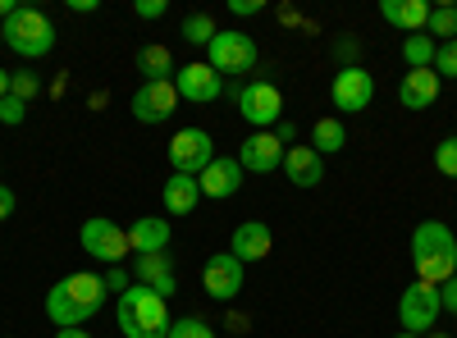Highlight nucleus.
Here are the masks:
<instances>
[{
    "instance_id": "20e7f679",
    "label": "nucleus",
    "mask_w": 457,
    "mask_h": 338,
    "mask_svg": "<svg viewBox=\"0 0 457 338\" xmlns=\"http://www.w3.org/2000/svg\"><path fill=\"white\" fill-rule=\"evenodd\" d=\"M0 37H5V46L23 60H42V55L55 51V23L32 5H14L10 19L0 23Z\"/></svg>"
},
{
    "instance_id": "ea45409f",
    "label": "nucleus",
    "mask_w": 457,
    "mask_h": 338,
    "mask_svg": "<svg viewBox=\"0 0 457 338\" xmlns=\"http://www.w3.org/2000/svg\"><path fill=\"white\" fill-rule=\"evenodd\" d=\"M275 137H279V142H284V146H288V142H293V137H297V133H293V124H284V120H279V124H275Z\"/></svg>"
},
{
    "instance_id": "393cba45",
    "label": "nucleus",
    "mask_w": 457,
    "mask_h": 338,
    "mask_svg": "<svg viewBox=\"0 0 457 338\" xmlns=\"http://www.w3.org/2000/svg\"><path fill=\"white\" fill-rule=\"evenodd\" d=\"M435 51H439V42H435L430 32L403 37V60H407V69H430V64H435Z\"/></svg>"
},
{
    "instance_id": "bb28decb",
    "label": "nucleus",
    "mask_w": 457,
    "mask_h": 338,
    "mask_svg": "<svg viewBox=\"0 0 457 338\" xmlns=\"http://www.w3.org/2000/svg\"><path fill=\"white\" fill-rule=\"evenodd\" d=\"M430 37H444V42H457V5H439L430 10Z\"/></svg>"
},
{
    "instance_id": "423d86ee",
    "label": "nucleus",
    "mask_w": 457,
    "mask_h": 338,
    "mask_svg": "<svg viewBox=\"0 0 457 338\" xmlns=\"http://www.w3.org/2000/svg\"><path fill=\"white\" fill-rule=\"evenodd\" d=\"M206 64L220 73H247L256 64V42H252V32H238V28H220L211 37V46H206Z\"/></svg>"
},
{
    "instance_id": "a19ab883",
    "label": "nucleus",
    "mask_w": 457,
    "mask_h": 338,
    "mask_svg": "<svg viewBox=\"0 0 457 338\" xmlns=\"http://www.w3.org/2000/svg\"><path fill=\"white\" fill-rule=\"evenodd\" d=\"M55 338H92V334H87V329H60Z\"/></svg>"
},
{
    "instance_id": "a18cd8bd",
    "label": "nucleus",
    "mask_w": 457,
    "mask_h": 338,
    "mask_svg": "<svg viewBox=\"0 0 457 338\" xmlns=\"http://www.w3.org/2000/svg\"><path fill=\"white\" fill-rule=\"evenodd\" d=\"M430 338H448V334H430Z\"/></svg>"
},
{
    "instance_id": "2f4dec72",
    "label": "nucleus",
    "mask_w": 457,
    "mask_h": 338,
    "mask_svg": "<svg viewBox=\"0 0 457 338\" xmlns=\"http://www.w3.org/2000/svg\"><path fill=\"white\" fill-rule=\"evenodd\" d=\"M28 120V101H19V96H0V124L5 128H19Z\"/></svg>"
},
{
    "instance_id": "c03bdc74",
    "label": "nucleus",
    "mask_w": 457,
    "mask_h": 338,
    "mask_svg": "<svg viewBox=\"0 0 457 338\" xmlns=\"http://www.w3.org/2000/svg\"><path fill=\"white\" fill-rule=\"evenodd\" d=\"M394 338H421V334H394Z\"/></svg>"
},
{
    "instance_id": "6e6552de",
    "label": "nucleus",
    "mask_w": 457,
    "mask_h": 338,
    "mask_svg": "<svg viewBox=\"0 0 457 338\" xmlns=\"http://www.w3.org/2000/svg\"><path fill=\"white\" fill-rule=\"evenodd\" d=\"M83 251L96 256L101 266H124V256L133 251L129 247V229H120L114 219H83Z\"/></svg>"
},
{
    "instance_id": "6ab92c4d",
    "label": "nucleus",
    "mask_w": 457,
    "mask_h": 338,
    "mask_svg": "<svg viewBox=\"0 0 457 338\" xmlns=\"http://www.w3.org/2000/svg\"><path fill=\"white\" fill-rule=\"evenodd\" d=\"M379 19L398 32H407V37H416L430 23V5L426 0H379Z\"/></svg>"
},
{
    "instance_id": "37998d69",
    "label": "nucleus",
    "mask_w": 457,
    "mask_h": 338,
    "mask_svg": "<svg viewBox=\"0 0 457 338\" xmlns=\"http://www.w3.org/2000/svg\"><path fill=\"white\" fill-rule=\"evenodd\" d=\"M10 10H14V0H0V23L10 19Z\"/></svg>"
},
{
    "instance_id": "4be33fe9",
    "label": "nucleus",
    "mask_w": 457,
    "mask_h": 338,
    "mask_svg": "<svg viewBox=\"0 0 457 338\" xmlns=\"http://www.w3.org/2000/svg\"><path fill=\"white\" fill-rule=\"evenodd\" d=\"M197 202H202L197 178L174 174V178L165 183V210H170V215H193V210H197Z\"/></svg>"
},
{
    "instance_id": "c9c22d12",
    "label": "nucleus",
    "mask_w": 457,
    "mask_h": 338,
    "mask_svg": "<svg viewBox=\"0 0 457 338\" xmlns=\"http://www.w3.org/2000/svg\"><path fill=\"white\" fill-rule=\"evenodd\" d=\"M228 14L252 19V14H261V0H228Z\"/></svg>"
},
{
    "instance_id": "a878e982",
    "label": "nucleus",
    "mask_w": 457,
    "mask_h": 338,
    "mask_svg": "<svg viewBox=\"0 0 457 338\" xmlns=\"http://www.w3.org/2000/svg\"><path fill=\"white\" fill-rule=\"evenodd\" d=\"M215 32H220V28H215V19H211L206 10H197V14L183 19V42H187V46H211Z\"/></svg>"
},
{
    "instance_id": "412c9836",
    "label": "nucleus",
    "mask_w": 457,
    "mask_h": 338,
    "mask_svg": "<svg viewBox=\"0 0 457 338\" xmlns=\"http://www.w3.org/2000/svg\"><path fill=\"white\" fill-rule=\"evenodd\" d=\"M133 275H137L142 288L161 293L165 302H170V293H174V266H170L165 251H156V256H133Z\"/></svg>"
},
{
    "instance_id": "9b49d317",
    "label": "nucleus",
    "mask_w": 457,
    "mask_h": 338,
    "mask_svg": "<svg viewBox=\"0 0 457 338\" xmlns=\"http://www.w3.org/2000/svg\"><path fill=\"white\" fill-rule=\"evenodd\" d=\"M329 96H334V110H338V115H361V110H370V101H375V78H370L361 64L338 69Z\"/></svg>"
},
{
    "instance_id": "f8f14e48",
    "label": "nucleus",
    "mask_w": 457,
    "mask_h": 338,
    "mask_svg": "<svg viewBox=\"0 0 457 338\" xmlns=\"http://www.w3.org/2000/svg\"><path fill=\"white\" fill-rule=\"evenodd\" d=\"M174 92H179V101H220L224 78L206 60H187L183 69H174Z\"/></svg>"
},
{
    "instance_id": "e433bc0d",
    "label": "nucleus",
    "mask_w": 457,
    "mask_h": 338,
    "mask_svg": "<svg viewBox=\"0 0 457 338\" xmlns=\"http://www.w3.org/2000/svg\"><path fill=\"white\" fill-rule=\"evenodd\" d=\"M334 55L343 60V69H353V60H357V42H338V46H334Z\"/></svg>"
},
{
    "instance_id": "58836bf2",
    "label": "nucleus",
    "mask_w": 457,
    "mask_h": 338,
    "mask_svg": "<svg viewBox=\"0 0 457 338\" xmlns=\"http://www.w3.org/2000/svg\"><path fill=\"white\" fill-rule=\"evenodd\" d=\"M73 14H96V0H69Z\"/></svg>"
},
{
    "instance_id": "4468645a",
    "label": "nucleus",
    "mask_w": 457,
    "mask_h": 338,
    "mask_svg": "<svg viewBox=\"0 0 457 338\" xmlns=\"http://www.w3.org/2000/svg\"><path fill=\"white\" fill-rule=\"evenodd\" d=\"M284 152L288 146L275 133H252L238 146V165H243V174H275V169H284Z\"/></svg>"
},
{
    "instance_id": "39448f33",
    "label": "nucleus",
    "mask_w": 457,
    "mask_h": 338,
    "mask_svg": "<svg viewBox=\"0 0 457 338\" xmlns=\"http://www.w3.org/2000/svg\"><path fill=\"white\" fill-rule=\"evenodd\" d=\"M238 115H243L256 133H275V124L284 120V92H279L275 83H265V78L243 83V87H238Z\"/></svg>"
},
{
    "instance_id": "dca6fc26",
    "label": "nucleus",
    "mask_w": 457,
    "mask_h": 338,
    "mask_svg": "<svg viewBox=\"0 0 457 338\" xmlns=\"http://www.w3.org/2000/svg\"><path fill=\"white\" fill-rule=\"evenodd\" d=\"M275 247V234H270V224H261V219H247L234 229V243H228V251H234L243 266H252V260H265Z\"/></svg>"
},
{
    "instance_id": "f704fd0d",
    "label": "nucleus",
    "mask_w": 457,
    "mask_h": 338,
    "mask_svg": "<svg viewBox=\"0 0 457 338\" xmlns=\"http://www.w3.org/2000/svg\"><path fill=\"white\" fill-rule=\"evenodd\" d=\"M439 302H444L448 316H457V275H453L448 284H439Z\"/></svg>"
},
{
    "instance_id": "49530a36",
    "label": "nucleus",
    "mask_w": 457,
    "mask_h": 338,
    "mask_svg": "<svg viewBox=\"0 0 457 338\" xmlns=\"http://www.w3.org/2000/svg\"><path fill=\"white\" fill-rule=\"evenodd\" d=\"M0 46H5V37H0Z\"/></svg>"
},
{
    "instance_id": "4c0bfd02",
    "label": "nucleus",
    "mask_w": 457,
    "mask_h": 338,
    "mask_svg": "<svg viewBox=\"0 0 457 338\" xmlns=\"http://www.w3.org/2000/svg\"><path fill=\"white\" fill-rule=\"evenodd\" d=\"M14 206H19V202H14V193H10L5 183H0V219H10V215H14Z\"/></svg>"
},
{
    "instance_id": "0eeeda50",
    "label": "nucleus",
    "mask_w": 457,
    "mask_h": 338,
    "mask_svg": "<svg viewBox=\"0 0 457 338\" xmlns=\"http://www.w3.org/2000/svg\"><path fill=\"white\" fill-rule=\"evenodd\" d=\"M444 316V302H439V288L435 284H407V293L398 297V320H403V334H421L435 329V320Z\"/></svg>"
},
{
    "instance_id": "5701e85b",
    "label": "nucleus",
    "mask_w": 457,
    "mask_h": 338,
    "mask_svg": "<svg viewBox=\"0 0 457 338\" xmlns=\"http://www.w3.org/2000/svg\"><path fill=\"white\" fill-rule=\"evenodd\" d=\"M343 146H348V128H343V120H338V115L316 120V128H312V152H316V156H338Z\"/></svg>"
},
{
    "instance_id": "9d476101",
    "label": "nucleus",
    "mask_w": 457,
    "mask_h": 338,
    "mask_svg": "<svg viewBox=\"0 0 457 338\" xmlns=\"http://www.w3.org/2000/svg\"><path fill=\"white\" fill-rule=\"evenodd\" d=\"M211 161H215V142H211L206 128H179V133H174V142H170V165H174V174L197 178Z\"/></svg>"
},
{
    "instance_id": "ddd939ff",
    "label": "nucleus",
    "mask_w": 457,
    "mask_h": 338,
    "mask_svg": "<svg viewBox=\"0 0 457 338\" xmlns=\"http://www.w3.org/2000/svg\"><path fill=\"white\" fill-rule=\"evenodd\" d=\"M133 110V120L137 124H165L174 110H179V92H174V78L170 83H142L129 101Z\"/></svg>"
},
{
    "instance_id": "1a4fd4ad",
    "label": "nucleus",
    "mask_w": 457,
    "mask_h": 338,
    "mask_svg": "<svg viewBox=\"0 0 457 338\" xmlns=\"http://www.w3.org/2000/svg\"><path fill=\"white\" fill-rule=\"evenodd\" d=\"M243 279H247V266H243L234 251L206 256V266H202V288H206V297H215V302H234V297L243 293Z\"/></svg>"
},
{
    "instance_id": "b1692460",
    "label": "nucleus",
    "mask_w": 457,
    "mask_h": 338,
    "mask_svg": "<svg viewBox=\"0 0 457 338\" xmlns=\"http://www.w3.org/2000/svg\"><path fill=\"white\" fill-rule=\"evenodd\" d=\"M137 73L146 83H170L174 78V55H170V46H142L137 51Z\"/></svg>"
},
{
    "instance_id": "f03ea898",
    "label": "nucleus",
    "mask_w": 457,
    "mask_h": 338,
    "mask_svg": "<svg viewBox=\"0 0 457 338\" xmlns=\"http://www.w3.org/2000/svg\"><path fill=\"white\" fill-rule=\"evenodd\" d=\"M411 266L421 284H448L457 275V238L444 219H421L411 229Z\"/></svg>"
},
{
    "instance_id": "c85d7f7f",
    "label": "nucleus",
    "mask_w": 457,
    "mask_h": 338,
    "mask_svg": "<svg viewBox=\"0 0 457 338\" xmlns=\"http://www.w3.org/2000/svg\"><path fill=\"white\" fill-rule=\"evenodd\" d=\"M435 169H439L444 178H457V137H444V142L435 146Z\"/></svg>"
},
{
    "instance_id": "a211bd4d",
    "label": "nucleus",
    "mask_w": 457,
    "mask_h": 338,
    "mask_svg": "<svg viewBox=\"0 0 457 338\" xmlns=\"http://www.w3.org/2000/svg\"><path fill=\"white\" fill-rule=\"evenodd\" d=\"M170 238H174L170 219H156V215L133 219V229H129V247H133V256H156V251L170 247Z\"/></svg>"
},
{
    "instance_id": "cd10ccee",
    "label": "nucleus",
    "mask_w": 457,
    "mask_h": 338,
    "mask_svg": "<svg viewBox=\"0 0 457 338\" xmlns=\"http://www.w3.org/2000/svg\"><path fill=\"white\" fill-rule=\"evenodd\" d=\"M37 92H42V78H37L32 69H14V73H10V96H19V101H32Z\"/></svg>"
},
{
    "instance_id": "473e14b6",
    "label": "nucleus",
    "mask_w": 457,
    "mask_h": 338,
    "mask_svg": "<svg viewBox=\"0 0 457 338\" xmlns=\"http://www.w3.org/2000/svg\"><path fill=\"white\" fill-rule=\"evenodd\" d=\"M101 279H105V293H129V288H133V284H129V270H124V266H110V270H105Z\"/></svg>"
},
{
    "instance_id": "aec40b11",
    "label": "nucleus",
    "mask_w": 457,
    "mask_h": 338,
    "mask_svg": "<svg viewBox=\"0 0 457 338\" xmlns=\"http://www.w3.org/2000/svg\"><path fill=\"white\" fill-rule=\"evenodd\" d=\"M284 174L293 187H316L325 178V156H316L312 146H288L284 152Z\"/></svg>"
},
{
    "instance_id": "79ce46f5",
    "label": "nucleus",
    "mask_w": 457,
    "mask_h": 338,
    "mask_svg": "<svg viewBox=\"0 0 457 338\" xmlns=\"http://www.w3.org/2000/svg\"><path fill=\"white\" fill-rule=\"evenodd\" d=\"M0 96H10V69H0Z\"/></svg>"
},
{
    "instance_id": "2eb2a0df",
    "label": "nucleus",
    "mask_w": 457,
    "mask_h": 338,
    "mask_svg": "<svg viewBox=\"0 0 457 338\" xmlns=\"http://www.w3.org/2000/svg\"><path fill=\"white\" fill-rule=\"evenodd\" d=\"M197 187H202V197L228 202V197L243 187V165H238V156H215V161L197 174Z\"/></svg>"
},
{
    "instance_id": "f257e3e1",
    "label": "nucleus",
    "mask_w": 457,
    "mask_h": 338,
    "mask_svg": "<svg viewBox=\"0 0 457 338\" xmlns=\"http://www.w3.org/2000/svg\"><path fill=\"white\" fill-rule=\"evenodd\" d=\"M105 279L101 275H87V270H79V275H64L51 293H46V320L55 325V329H83L101 307H105Z\"/></svg>"
},
{
    "instance_id": "f3484780",
    "label": "nucleus",
    "mask_w": 457,
    "mask_h": 338,
    "mask_svg": "<svg viewBox=\"0 0 457 338\" xmlns=\"http://www.w3.org/2000/svg\"><path fill=\"white\" fill-rule=\"evenodd\" d=\"M439 73L435 69H407V78H403V87H398V101H403V110H430L435 101H439Z\"/></svg>"
},
{
    "instance_id": "7ed1b4c3",
    "label": "nucleus",
    "mask_w": 457,
    "mask_h": 338,
    "mask_svg": "<svg viewBox=\"0 0 457 338\" xmlns=\"http://www.w3.org/2000/svg\"><path fill=\"white\" fill-rule=\"evenodd\" d=\"M170 302L161 293H151L142 284H133L129 293H120V334L124 338H170Z\"/></svg>"
},
{
    "instance_id": "c756f323",
    "label": "nucleus",
    "mask_w": 457,
    "mask_h": 338,
    "mask_svg": "<svg viewBox=\"0 0 457 338\" xmlns=\"http://www.w3.org/2000/svg\"><path fill=\"white\" fill-rule=\"evenodd\" d=\"M170 338H215V329L206 320H197V316H183V320L170 325Z\"/></svg>"
},
{
    "instance_id": "7c9ffc66",
    "label": "nucleus",
    "mask_w": 457,
    "mask_h": 338,
    "mask_svg": "<svg viewBox=\"0 0 457 338\" xmlns=\"http://www.w3.org/2000/svg\"><path fill=\"white\" fill-rule=\"evenodd\" d=\"M439 78H457V42H439L435 51V64H430Z\"/></svg>"
},
{
    "instance_id": "72a5a7b5",
    "label": "nucleus",
    "mask_w": 457,
    "mask_h": 338,
    "mask_svg": "<svg viewBox=\"0 0 457 338\" xmlns=\"http://www.w3.org/2000/svg\"><path fill=\"white\" fill-rule=\"evenodd\" d=\"M165 10H170V0H137V5H133L137 19H161Z\"/></svg>"
}]
</instances>
